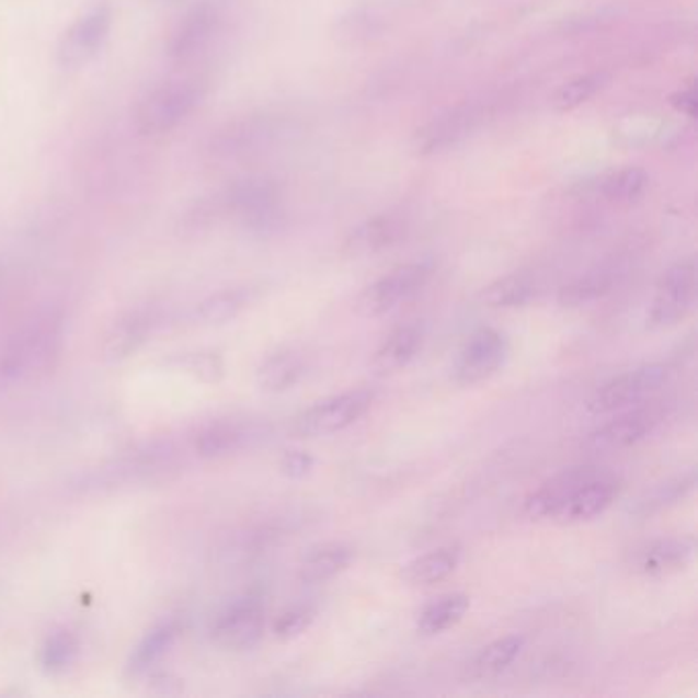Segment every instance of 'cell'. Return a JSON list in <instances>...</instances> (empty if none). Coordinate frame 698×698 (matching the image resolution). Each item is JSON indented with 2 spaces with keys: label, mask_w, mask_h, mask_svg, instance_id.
<instances>
[{
  "label": "cell",
  "mask_w": 698,
  "mask_h": 698,
  "mask_svg": "<svg viewBox=\"0 0 698 698\" xmlns=\"http://www.w3.org/2000/svg\"><path fill=\"white\" fill-rule=\"evenodd\" d=\"M64 318L47 310L33 316L0 342V386L35 379L49 371L60 355Z\"/></svg>",
  "instance_id": "6da1fadb"
},
{
  "label": "cell",
  "mask_w": 698,
  "mask_h": 698,
  "mask_svg": "<svg viewBox=\"0 0 698 698\" xmlns=\"http://www.w3.org/2000/svg\"><path fill=\"white\" fill-rule=\"evenodd\" d=\"M207 218L216 214H232L252 232H273L283 221L281 211V188L266 176H247L236 181L216 199L203 202Z\"/></svg>",
  "instance_id": "7a4b0ae2"
},
{
  "label": "cell",
  "mask_w": 698,
  "mask_h": 698,
  "mask_svg": "<svg viewBox=\"0 0 698 698\" xmlns=\"http://www.w3.org/2000/svg\"><path fill=\"white\" fill-rule=\"evenodd\" d=\"M181 466V450L171 440H155L148 445L136 447L122 457L113 459L107 466L93 469L87 473L80 488L84 492L89 490H110V488H124L131 483L162 480L171 471H176Z\"/></svg>",
  "instance_id": "3957f363"
},
{
  "label": "cell",
  "mask_w": 698,
  "mask_h": 698,
  "mask_svg": "<svg viewBox=\"0 0 698 698\" xmlns=\"http://www.w3.org/2000/svg\"><path fill=\"white\" fill-rule=\"evenodd\" d=\"M199 80H171L144 94L134 111V124L141 136L160 138L174 131L202 103Z\"/></svg>",
  "instance_id": "277c9868"
},
{
  "label": "cell",
  "mask_w": 698,
  "mask_h": 698,
  "mask_svg": "<svg viewBox=\"0 0 698 698\" xmlns=\"http://www.w3.org/2000/svg\"><path fill=\"white\" fill-rule=\"evenodd\" d=\"M375 400L373 389H351L324 398L301 410L291 422V435L297 438H320L341 433L367 414Z\"/></svg>",
  "instance_id": "5b68a950"
},
{
  "label": "cell",
  "mask_w": 698,
  "mask_h": 698,
  "mask_svg": "<svg viewBox=\"0 0 698 698\" xmlns=\"http://www.w3.org/2000/svg\"><path fill=\"white\" fill-rule=\"evenodd\" d=\"M697 263L684 259L672 264L657 281L655 297L648 311L650 330H666L680 324L697 304Z\"/></svg>",
  "instance_id": "8992f818"
},
{
  "label": "cell",
  "mask_w": 698,
  "mask_h": 698,
  "mask_svg": "<svg viewBox=\"0 0 698 698\" xmlns=\"http://www.w3.org/2000/svg\"><path fill=\"white\" fill-rule=\"evenodd\" d=\"M283 131V122L277 115L256 113L219 127L207 144V155L218 162L238 160L263 152L266 146L277 140Z\"/></svg>",
  "instance_id": "52a82bcc"
},
{
  "label": "cell",
  "mask_w": 698,
  "mask_h": 698,
  "mask_svg": "<svg viewBox=\"0 0 698 698\" xmlns=\"http://www.w3.org/2000/svg\"><path fill=\"white\" fill-rule=\"evenodd\" d=\"M670 379V367L666 363H648L636 367L631 371L622 373L619 377L606 381L603 388L596 389L590 398V414L603 416L617 412L622 408L639 404L650 398L657 389L664 388Z\"/></svg>",
  "instance_id": "ba28073f"
},
{
  "label": "cell",
  "mask_w": 698,
  "mask_h": 698,
  "mask_svg": "<svg viewBox=\"0 0 698 698\" xmlns=\"http://www.w3.org/2000/svg\"><path fill=\"white\" fill-rule=\"evenodd\" d=\"M433 275V264L410 263L393 268L381 279L371 283L363 294L358 295L357 310L363 318H379L391 310H396L400 304L408 301L412 295L428 283Z\"/></svg>",
  "instance_id": "9c48e42d"
},
{
  "label": "cell",
  "mask_w": 698,
  "mask_h": 698,
  "mask_svg": "<svg viewBox=\"0 0 698 698\" xmlns=\"http://www.w3.org/2000/svg\"><path fill=\"white\" fill-rule=\"evenodd\" d=\"M508 357V341L496 328H480L459 348L450 377L457 386H478L494 377Z\"/></svg>",
  "instance_id": "30bf717a"
},
{
  "label": "cell",
  "mask_w": 698,
  "mask_h": 698,
  "mask_svg": "<svg viewBox=\"0 0 698 698\" xmlns=\"http://www.w3.org/2000/svg\"><path fill=\"white\" fill-rule=\"evenodd\" d=\"M621 494V478L605 467H594L586 480L577 483L551 520L559 525H580L605 514Z\"/></svg>",
  "instance_id": "8fae6325"
},
{
  "label": "cell",
  "mask_w": 698,
  "mask_h": 698,
  "mask_svg": "<svg viewBox=\"0 0 698 698\" xmlns=\"http://www.w3.org/2000/svg\"><path fill=\"white\" fill-rule=\"evenodd\" d=\"M666 420V408L660 404L637 405L633 410L625 412L605 426L596 428L586 438L584 447L590 453H619L629 449L637 443H641L645 436Z\"/></svg>",
  "instance_id": "7c38bea8"
},
{
  "label": "cell",
  "mask_w": 698,
  "mask_h": 698,
  "mask_svg": "<svg viewBox=\"0 0 698 698\" xmlns=\"http://www.w3.org/2000/svg\"><path fill=\"white\" fill-rule=\"evenodd\" d=\"M113 23V11L107 4H99L87 15L72 23L58 44V64L64 70H77L93 60L107 42Z\"/></svg>",
  "instance_id": "4fadbf2b"
},
{
  "label": "cell",
  "mask_w": 698,
  "mask_h": 698,
  "mask_svg": "<svg viewBox=\"0 0 698 698\" xmlns=\"http://www.w3.org/2000/svg\"><path fill=\"white\" fill-rule=\"evenodd\" d=\"M264 622L263 603L256 596L240 598L219 615L211 629L214 641L224 650L244 652L263 639Z\"/></svg>",
  "instance_id": "5bb4252c"
},
{
  "label": "cell",
  "mask_w": 698,
  "mask_h": 698,
  "mask_svg": "<svg viewBox=\"0 0 698 698\" xmlns=\"http://www.w3.org/2000/svg\"><path fill=\"white\" fill-rule=\"evenodd\" d=\"M695 537H664L637 547L629 558V568L645 577L678 574L695 558Z\"/></svg>",
  "instance_id": "9a60e30c"
},
{
  "label": "cell",
  "mask_w": 698,
  "mask_h": 698,
  "mask_svg": "<svg viewBox=\"0 0 698 698\" xmlns=\"http://www.w3.org/2000/svg\"><path fill=\"white\" fill-rule=\"evenodd\" d=\"M219 21L221 16H219L218 7H214L211 2H202L193 7L176 23V27L172 30L171 39L167 44V52L172 62L186 64L197 58L214 39Z\"/></svg>",
  "instance_id": "2e32d148"
},
{
  "label": "cell",
  "mask_w": 698,
  "mask_h": 698,
  "mask_svg": "<svg viewBox=\"0 0 698 698\" xmlns=\"http://www.w3.org/2000/svg\"><path fill=\"white\" fill-rule=\"evenodd\" d=\"M483 119V111L478 105H461L455 110L445 111L433 122L424 125L414 138V148L420 155H435L449 150L459 141L471 136Z\"/></svg>",
  "instance_id": "e0dca14e"
},
{
  "label": "cell",
  "mask_w": 698,
  "mask_h": 698,
  "mask_svg": "<svg viewBox=\"0 0 698 698\" xmlns=\"http://www.w3.org/2000/svg\"><path fill=\"white\" fill-rule=\"evenodd\" d=\"M160 324V311L156 308H138L125 313L124 318L111 328L105 342V357L110 361H124L138 353Z\"/></svg>",
  "instance_id": "ac0fdd59"
},
{
  "label": "cell",
  "mask_w": 698,
  "mask_h": 698,
  "mask_svg": "<svg viewBox=\"0 0 698 698\" xmlns=\"http://www.w3.org/2000/svg\"><path fill=\"white\" fill-rule=\"evenodd\" d=\"M424 342V330L419 324L398 327L373 355V371L379 377H389L404 371L419 355Z\"/></svg>",
  "instance_id": "d6986e66"
},
{
  "label": "cell",
  "mask_w": 698,
  "mask_h": 698,
  "mask_svg": "<svg viewBox=\"0 0 698 698\" xmlns=\"http://www.w3.org/2000/svg\"><path fill=\"white\" fill-rule=\"evenodd\" d=\"M461 545L449 543L408 561L402 577L410 586H431L449 577L461 563Z\"/></svg>",
  "instance_id": "ffe728a7"
},
{
  "label": "cell",
  "mask_w": 698,
  "mask_h": 698,
  "mask_svg": "<svg viewBox=\"0 0 698 698\" xmlns=\"http://www.w3.org/2000/svg\"><path fill=\"white\" fill-rule=\"evenodd\" d=\"M405 233V224L396 216H375L363 221L346 238V252L375 254L398 244Z\"/></svg>",
  "instance_id": "44dd1931"
},
{
  "label": "cell",
  "mask_w": 698,
  "mask_h": 698,
  "mask_svg": "<svg viewBox=\"0 0 698 698\" xmlns=\"http://www.w3.org/2000/svg\"><path fill=\"white\" fill-rule=\"evenodd\" d=\"M355 558L353 547L344 543L318 545L299 563V580L304 584H324L342 574Z\"/></svg>",
  "instance_id": "7402d4cb"
},
{
  "label": "cell",
  "mask_w": 698,
  "mask_h": 698,
  "mask_svg": "<svg viewBox=\"0 0 698 698\" xmlns=\"http://www.w3.org/2000/svg\"><path fill=\"white\" fill-rule=\"evenodd\" d=\"M306 375V363L299 353L283 348L264 358L256 369V384L266 393H281L294 388Z\"/></svg>",
  "instance_id": "603a6c76"
},
{
  "label": "cell",
  "mask_w": 698,
  "mask_h": 698,
  "mask_svg": "<svg viewBox=\"0 0 698 698\" xmlns=\"http://www.w3.org/2000/svg\"><path fill=\"white\" fill-rule=\"evenodd\" d=\"M469 605H471L469 596L461 592H450L431 600L420 610L419 621H416L420 636L435 637L449 631L450 627L464 621Z\"/></svg>",
  "instance_id": "cb8c5ba5"
},
{
  "label": "cell",
  "mask_w": 698,
  "mask_h": 698,
  "mask_svg": "<svg viewBox=\"0 0 698 698\" xmlns=\"http://www.w3.org/2000/svg\"><path fill=\"white\" fill-rule=\"evenodd\" d=\"M537 285L528 273H511L490 283L481 291V301L490 308H523L535 297Z\"/></svg>",
  "instance_id": "d4e9b609"
},
{
  "label": "cell",
  "mask_w": 698,
  "mask_h": 698,
  "mask_svg": "<svg viewBox=\"0 0 698 698\" xmlns=\"http://www.w3.org/2000/svg\"><path fill=\"white\" fill-rule=\"evenodd\" d=\"M249 438L247 426L238 422H230V420L214 422L195 436V450L199 457L214 459V457H221L240 449Z\"/></svg>",
  "instance_id": "484cf974"
},
{
  "label": "cell",
  "mask_w": 698,
  "mask_h": 698,
  "mask_svg": "<svg viewBox=\"0 0 698 698\" xmlns=\"http://www.w3.org/2000/svg\"><path fill=\"white\" fill-rule=\"evenodd\" d=\"M252 295L254 291L250 287H233V289H224L218 294L209 295L197 306L195 318L205 327L226 324V322L233 320L240 311L249 308Z\"/></svg>",
  "instance_id": "4316f807"
},
{
  "label": "cell",
  "mask_w": 698,
  "mask_h": 698,
  "mask_svg": "<svg viewBox=\"0 0 698 698\" xmlns=\"http://www.w3.org/2000/svg\"><path fill=\"white\" fill-rule=\"evenodd\" d=\"M179 631L181 629L174 621L162 622V625L155 627L148 636L141 639L138 648L131 653L127 670L134 676H140L144 672H148L150 667L156 666L174 645Z\"/></svg>",
  "instance_id": "83f0119b"
},
{
  "label": "cell",
  "mask_w": 698,
  "mask_h": 698,
  "mask_svg": "<svg viewBox=\"0 0 698 698\" xmlns=\"http://www.w3.org/2000/svg\"><path fill=\"white\" fill-rule=\"evenodd\" d=\"M615 277L605 268L600 271H590L586 275L570 281L559 289L558 301L563 308H582L598 301L613 289Z\"/></svg>",
  "instance_id": "f1b7e54d"
},
{
  "label": "cell",
  "mask_w": 698,
  "mask_h": 698,
  "mask_svg": "<svg viewBox=\"0 0 698 698\" xmlns=\"http://www.w3.org/2000/svg\"><path fill=\"white\" fill-rule=\"evenodd\" d=\"M525 648V637L506 636L500 637L496 641H492L490 645H485L473 660V670L480 676H494L500 674L502 670L513 664L514 660L520 655Z\"/></svg>",
  "instance_id": "f546056e"
},
{
  "label": "cell",
  "mask_w": 698,
  "mask_h": 698,
  "mask_svg": "<svg viewBox=\"0 0 698 698\" xmlns=\"http://www.w3.org/2000/svg\"><path fill=\"white\" fill-rule=\"evenodd\" d=\"M648 183H650L648 172L639 167H627V169L608 174L603 181L600 191L610 202L627 203L641 197Z\"/></svg>",
  "instance_id": "4dcf8cb0"
},
{
  "label": "cell",
  "mask_w": 698,
  "mask_h": 698,
  "mask_svg": "<svg viewBox=\"0 0 698 698\" xmlns=\"http://www.w3.org/2000/svg\"><path fill=\"white\" fill-rule=\"evenodd\" d=\"M606 80H608V77L603 75V72L574 78V80H570L568 84H563L559 89L556 99H553V105L559 111L575 110V107H580L582 103H586L594 94L598 93L605 87Z\"/></svg>",
  "instance_id": "1f68e13d"
},
{
  "label": "cell",
  "mask_w": 698,
  "mask_h": 698,
  "mask_svg": "<svg viewBox=\"0 0 698 698\" xmlns=\"http://www.w3.org/2000/svg\"><path fill=\"white\" fill-rule=\"evenodd\" d=\"M697 485V471H688L683 476H676L672 480L664 481L662 485H657L653 490L652 494L648 496V500L641 502V508L645 513H653L657 508H664L667 504H674V502H680L684 497L688 496Z\"/></svg>",
  "instance_id": "d6a6232c"
},
{
  "label": "cell",
  "mask_w": 698,
  "mask_h": 698,
  "mask_svg": "<svg viewBox=\"0 0 698 698\" xmlns=\"http://www.w3.org/2000/svg\"><path fill=\"white\" fill-rule=\"evenodd\" d=\"M78 643L70 631H58L49 637L42 650V664L47 672H62L77 657Z\"/></svg>",
  "instance_id": "836d02e7"
},
{
  "label": "cell",
  "mask_w": 698,
  "mask_h": 698,
  "mask_svg": "<svg viewBox=\"0 0 698 698\" xmlns=\"http://www.w3.org/2000/svg\"><path fill=\"white\" fill-rule=\"evenodd\" d=\"M316 621V608L310 605H297L283 610L273 622V636L279 641H291L295 637L306 633Z\"/></svg>",
  "instance_id": "e575fe53"
},
{
  "label": "cell",
  "mask_w": 698,
  "mask_h": 698,
  "mask_svg": "<svg viewBox=\"0 0 698 698\" xmlns=\"http://www.w3.org/2000/svg\"><path fill=\"white\" fill-rule=\"evenodd\" d=\"M181 369L193 375L195 379H199L203 384H218L226 373L224 361L218 353L211 351H202V353H188L181 358Z\"/></svg>",
  "instance_id": "d590c367"
},
{
  "label": "cell",
  "mask_w": 698,
  "mask_h": 698,
  "mask_svg": "<svg viewBox=\"0 0 698 698\" xmlns=\"http://www.w3.org/2000/svg\"><path fill=\"white\" fill-rule=\"evenodd\" d=\"M279 469L283 476L291 480H301L313 469V457L308 450H285L281 457Z\"/></svg>",
  "instance_id": "8d00e7d4"
},
{
  "label": "cell",
  "mask_w": 698,
  "mask_h": 698,
  "mask_svg": "<svg viewBox=\"0 0 698 698\" xmlns=\"http://www.w3.org/2000/svg\"><path fill=\"white\" fill-rule=\"evenodd\" d=\"M672 103L683 113H686L688 117H695V113H697V91H695V87H688L680 93L674 94Z\"/></svg>",
  "instance_id": "74e56055"
}]
</instances>
